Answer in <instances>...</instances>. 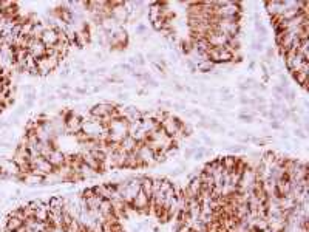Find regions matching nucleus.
Returning <instances> with one entry per match:
<instances>
[{
	"label": "nucleus",
	"instance_id": "f257e3e1",
	"mask_svg": "<svg viewBox=\"0 0 309 232\" xmlns=\"http://www.w3.org/2000/svg\"><path fill=\"white\" fill-rule=\"evenodd\" d=\"M161 127L164 129L166 135L170 136V138H173V136H176L181 130H182V121L179 118H176L175 115H169L167 118H164L163 121H161Z\"/></svg>",
	"mask_w": 309,
	"mask_h": 232
},
{
	"label": "nucleus",
	"instance_id": "f03ea898",
	"mask_svg": "<svg viewBox=\"0 0 309 232\" xmlns=\"http://www.w3.org/2000/svg\"><path fill=\"white\" fill-rule=\"evenodd\" d=\"M136 153L142 162V166H153L156 164V152L147 144H141L136 149Z\"/></svg>",
	"mask_w": 309,
	"mask_h": 232
},
{
	"label": "nucleus",
	"instance_id": "7ed1b4c3",
	"mask_svg": "<svg viewBox=\"0 0 309 232\" xmlns=\"http://www.w3.org/2000/svg\"><path fill=\"white\" fill-rule=\"evenodd\" d=\"M63 124H65V132H68L71 135H77L79 132H82V118L74 112L68 113V116L63 121Z\"/></svg>",
	"mask_w": 309,
	"mask_h": 232
},
{
	"label": "nucleus",
	"instance_id": "20e7f679",
	"mask_svg": "<svg viewBox=\"0 0 309 232\" xmlns=\"http://www.w3.org/2000/svg\"><path fill=\"white\" fill-rule=\"evenodd\" d=\"M59 40V36H57V31L54 28H51V26H47V30L42 33L40 36V42H42L47 48H51L57 44Z\"/></svg>",
	"mask_w": 309,
	"mask_h": 232
},
{
	"label": "nucleus",
	"instance_id": "39448f33",
	"mask_svg": "<svg viewBox=\"0 0 309 232\" xmlns=\"http://www.w3.org/2000/svg\"><path fill=\"white\" fill-rule=\"evenodd\" d=\"M149 206H150V198L147 197L142 190H139V194L131 201V207L135 211H138V212H147V207Z\"/></svg>",
	"mask_w": 309,
	"mask_h": 232
},
{
	"label": "nucleus",
	"instance_id": "423d86ee",
	"mask_svg": "<svg viewBox=\"0 0 309 232\" xmlns=\"http://www.w3.org/2000/svg\"><path fill=\"white\" fill-rule=\"evenodd\" d=\"M65 153H62L60 150H57V149H54V150H51L50 152V155L47 156V159L50 161V164L54 167V169H59V167H62L63 164H65Z\"/></svg>",
	"mask_w": 309,
	"mask_h": 232
},
{
	"label": "nucleus",
	"instance_id": "0eeeda50",
	"mask_svg": "<svg viewBox=\"0 0 309 232\" xmlns=\"http://www.w3.org/2000/svg\"><path fill=\"white\" fill-rule=\"evenodd\" d=\"M139 147V144L131 138L130 135H127L125 138L121 141V144H119V149L121 150H124V152H127V153H131V152H135V150Z\"/></svg>",
	"mask_w": 309,
	"mask_h": 232
},
{
	"label": "nucleus",
	"instance_id": "6e6552de",
	"mask_svg": "<svg viewBox=\"0 0 309 232\" xmlns=\"http://www.w3.org/2000/svg\"><path fill=\"white\" fill-rule=\"evenodd\" d=\"M161 127V124L158 121H155V119H152V118H145V119H142L141 121V130L142 132H145L147 135H152L156 129H159Z\"/></svg>",
	"mask_w": 309,
	"mask_h": 232
},
{
	"label": "nucleus",
	"instance_id": "1a4fd4ad",
	"mask_svg": "<svg viewBox=\"0 0 309 232\" xmlns=\"http://www.w3.org/2000/svg\"><path fill=\"white\" fill-rule=\"evenodd\" d=\"M76 170H77V173L80 175V178H82V180H87V178H95V176H98V175H99L96 170H93L90 166L84 164V162H80L79 167H77Z\"/></svg>",
	"mask_w": 309,
	"mask_h": 232
},
{
	"label": "nucleus",
	"instance_id": "9d476101",
	"mask_svg": "<svg viewBox=\"0 0 309 232\" xmlns=\"http://www.w3.org/2000/svg\"><path fill=\"white\" fill-rule=\"evenodd\" d=\"M215 65L213 62H210L209 59H206V60H203V62H199L198 65H196V71H199V73H213L215 71Z\"/></svg>",
	"mask_w": 309,
	"mask_h": 232
},
{
	"label": "nucleus",
	"instance_id": "9b49d317",
	"mask_svg": "<svg viewBox=\"0 0 309 232\" xmlns=\"http://www.w3.org/2000/svg\"><path fill=\"white\" fill-rule=\"evenodd\" d=\"M220 159H221V164H223V167H224L227 172L233 170V169H235V166H237V162H238V158H237V156H232V155H229V156H224V158H220Z\"/></svg>",
	"mask_w": 309,
	"mask_h": 232
},
{
	"label": "nucleus",
	"instance_id": "f8f14e48",
	"mask_svg": "<svg viewBox=\"0 0 309 232\" xmlns=\"http://www.w3.org/2000/svg\"><path fill=\"white\" fill-rule=\"evenodd\" d=\"M99 214L105 218V217H108L113 214V206H111V201L110 200H102V203L99 204Z\"/></svg>",
	"mask_w": 309,
	"mask_h": 232
},
{
	"label": "nucleus",
	"instance_id": "ddd939ff",
	"mask_svg": "<svg viewBox=\"0 0 309 232\" xmlns=\"http://www.w3.org/2000/svg\"><path fill=\"white\" fill-rule=\"evenodd\" d=\"M294 79L297 80V84H300L304 90H306V82H307V70H300V71H295L292 73Z\"/></svg>",
	"mask_w": 309,
	"mask_h": 232
},
{
	"label": "nucleus",
	"instance_id": "4468645a",
	"mask_svg": "<svg viewBox=\"0 0 309 232\" xmlns=\"http://www.w3.org/2000/svg\"><path fill=\"white\" fill-rule=\"evenodd\" d=\"M152 183H153V178H141V190L149 198L152 197Z\"/></svg>",
	"mask_w": 309,
	"mask_h": 232
},
{
	"label": "nucleus",
	"instance_id": "2eb2a0df",
	"mask_svg": "<svg viewBox=\"0 0 309 232\" xmlns=\"http://www.w3.org/2000/svg\"><path fill=\"white\" fill-rule=\"evenodd\" d=\"M209 130H212V132H217V133H226V129L220 124V122L217 121V119H212L210 122H209Z\"/></svg>",
	"mask_w": 309,
	"mask_h": 232
},
{
	"label": "nucleus",
	"instance_id": "dca6fc26",
	"mask_svg": "<svg viewBox=\"0 0 309 232\" xmlns=\"http://www.w3.org/2000/svg\"><path fill=\"white\" fill-rule=\"evenodd\" d=\"M283 98H285L289 104H294L295 98H297V94H295V91H294L292 88H285V91H283Z\"/></svg>",
	"mask_w": 309,
	"mask_h": 232
},
{
	"label": "nucleus",
	"instance_id": "f3484780",
	"mask_svg": "<svg viewBox=\"0 0 309 232\" xmlns=\"http://www.w3.org/2000/svg\"><path fill=\"white\" fill-rule=\"evenodd\" d=\"M238 119L243 121V122H246V124H252V122L255 121V115H253V113H240V115H238Z\"/></svg>",
	"mask_w": 309,
	"mask_h": 232
},
{
	"label": "nucleus",
	"instance_id": "a211bd4d",
	"mask_svg": "<svg viewBox=\"0 0 309 232\" xmlns=\"http://www.w3.org/2000/svg\"><path fill=\"white\" fill-rule=\"evenodd\" d=\"M204 149L206 147H196L195 150H193V155H192V158L193 159H196V161H199V159H204L206 156H204Z\"/></svg>",
	"mask_w": 309,
	"mask_h": 232
},
{
	"label": "nucleus",
	"instance_id": "6ab92c4d",
	"mask_svg": "<svg viewBox=\"0 0 309 232\" xmlns=\"http://www.w3.org/2000/svg\"><path fill=\"white\" fill-rule=\"evenodd\" d=\"M294 135L297 136V138H300V139H306V138H307L306 132H304L301 127H297V129H295V130H294Z\"/></svg>",
	"mask_w": 309,
	"mask_h": 232
},
{
	"label": "nucleus",
	"instance_id": "aec40b11",
	"mask_svg": "<svg viewBox=\"0 0 309 232\" xmlns=\"http://www.w3.org/2000/svg\"><path fill=\"white\" fill-rule=\"evenodd\" d=\"M57 96L60 98V99H63V101H68V99H71V91H57Z\"/></svg>",
	"mask_w": 309,
	"mask_h": 232
},
{
	"label": "nucleus",
	"instance_id": "412c9836",
	"mask_svg": "<svg viewBox=\"0 0 309 232\" xmlns=\"http://www.w3.org/2000/svg\"><path fill=\"white\" fill-rule=\"evenodd\" d=\"M229 149L232 150L233 153H240V152H244V150H246V147H244V145H230Z\"/></svg>",
	"mask_w": 309,
	"mask_h": 232
},
{
	"label": "nucleus",
	"instance_id": "4be33fe9",
	"mask_svg": "<svg viewBox=\"0 0 309 232\" xmlns=\"http://www.w3.org/2000/svg\"><path fill=\"white\" fill-rule=\"evenodd\" d=\"M221 101L226 104V102H232L233 101V94L229 93V94H221Z\"/></svg>",
	"mask_w": 309,
	"mask_h": 232
},
{
	"label": "nucleus",
	"instance_id": "5701e85b",
	"mask_svg": "<svg viewBox=\"0 0 309 232\" xmlns=\"http://www.w3.org/2000/svg\"><path fill=\"white\" fill-rule=\"evenodd\" d=\"M172 107L175 108V110H179V112H182V113L185 112V105H184V104H179V102H173V104H172Z\"/></svg>",
	"mask_w": 309,
	"mask_h": 232
},
{
	"label": "nucleus",
	"instance_id": "b1692460",
	"mask_svg": "<svg viewBox=\"0 0 309 232\" xmlns=\"http://www.w3.org/2000/svg\"><path fill=\"white\" fill-rule=\"evenodd\" d=\"M203 141L207 144V147H213V145H215V141H213V139H210L207 135H203Z\"/></svg>",
	"mask_w": 309,
	"mask_h": 232
},
{
	"label": "nucleus",
	"instance_id": "393cba45",
	"mask_svg": "<svg viewBox=\"0 0 309 232\" xmlns=\"http://www.w3.org/2000/svg\"><path fill=\"white\" fill-rule=\"evenodd\" d=\"M281 127V121H271V129H274V130H280Z\"/></svg>",
	"mask_w": 309,
	"mask_h": 232
},
{
	"label": "nucleus",
	"instance_id": "a878e982",
	"mask_svg": "<svg viewBox=\"0 0 309 232\" xmlns=\"http://www.w3.org/2000/svg\"><path fill=\"white\" fill-rule=\"evenodd\" d=\"M74 93H76V94H80V96H84V94H87V88H85V87H76V88H74Z\"/></svg>",
	"mask_w": 309,
	"mask_h": 232
},
{
	"label": "nucleus",
	"instance_id": "bb28decb",
	"mask_svg": "<svg viewBox=\"0 0 309 232\" xmlns=\"http://www.w3.org/2000/svg\"><path fill=\"white\" fill-rule=\"evenodd\" d=\"M145 30H147V26H145L144 23H141V25H138V26H136V33H138V34H144V33H145Z\"/></svg>",
	"mask_w": 309,
	"mask_h": 232
},
{
	"label": "nucleus",
	"instance_id": "cd10ccee",
	"mask_svg": "<svg viewBox=\"0 0 309 232\" xmlns=\"http://www.w3.org/2000/svg\"><path fill=\"white\" fill-rule=\"evenodd\" d=\"M59 76H60V77H66V76H70V67H65L63 70L59 73Z\"/></svg>",
	"mask_w": 309,
	"mask_h": 232
},
{
	"label": "nucleus",
	"instance_id": "c85d7f7f",
	"mask_svg": "<svg viewBox=\"0 0 309 232\" xmlns=\"http://www.w3.org/2000/svg\"><path fill=\"white\" fill-rule=\"evenodd\" d=\"M193 150H195V149H189V150H185V152H184V158H192V155H193Z\"/></svg>",
	"mask_w": 309,
	"mask_h": 232
},
{
	"label": "nucleus",
	"instance_id": "c756f323",
	"mask_svg": "<svg viewBox=\"0 0 309 232\" xmlns=\"http://www.w3.org/2000/svg\"><path fill=\"white\" fill-rule=\"evenodd\" d=\"M59 90H60V91H70V90H71V87H70V84H62Z\"/></svg>",
	"mask_w": 309,
	"mask_h": 232
},
{
	"label": "nucleus",
	"instance_id": "7c9ffc66",
	"mask_svg": "<svg viewBox=\"0 0 309 232\" xmlns=\"http://www.w3.org/2000/svg\"><path fill=\"white\" fill-rule=\"evenodd\" d=\"M266 56H267V57H272V56H274V48L267 47V50H266Z\"/></svg>",
	"mask_w": 309,
	"mask_h": 232
},
{
	"label": "nucleus",
	"instance_id": "2f4dec72",
	"mask_svg": "<svg viewBox=\"0 0 309 232\" xmlns=\"http://www.w3.org/2000/svg\"><path fill=\"white\" fill-rule=\"evenodd\" d=\"M117 98H121V99H127L128 96H127V93H117Z\"/></svg>",
	"mask_w": 309,
	"mask_h": 232
},
{
	"label": "nucleus",
	"instance_id": "473e14b6",
	"mask_svg": "<svg viewBox=\"0 0 309 232\" xmlns=\"http://www.w3.org/2000/svg\"><path fill=\"white\" fill-rule=\"evenodd\" d=\"M227 136H229V138H235V132L229 130V132H227Z\"/></svg>",
	"mask_w": 309,
	"mask_h": 232
}]
</instances>
